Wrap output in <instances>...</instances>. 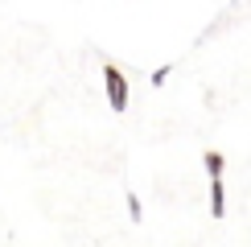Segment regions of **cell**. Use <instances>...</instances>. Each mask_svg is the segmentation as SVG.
Instances as JSON below:
<instances>
[{"label":"cell","instance_id":"cell-3","mask_svg":"<svg viewBox=\"0 0 251 247\" xmlns=\"http://www.w3.org/2000/svg\"><path fill=\"white\" fill-rule=\"evenodd\" d=\"M202 165H206V173H210V181H214V177H223V165H226V161H223V152L210 148V152L202 157Z\"/></svg>","mask_w":251,"mask_h":247},{"label":"cell","instance_id":"cell-1","mask_svg":"<svg viewBox=\"0 0 251 247\" xmlns=\"http://www.w3.org/2000/svg\"><path fill=\"white\" fill-rule=\"evenodd\" d=\"M103 91H107V103H111V111H124L128 107V78H124V70L120 66H103Z\"/></svg>","mask_w":251,"mask_h":247},{"label":"cell","instance_id":"cell-2","mask_svg":"<svg viewBox=\"0 0 251 247\" xmlns=\"http://www.w3.org/2000/svg\"><path fill=\"white\" fill-rule=\"evenodd\" d=\"M210 214H214V219H223V214H226V190H223V177L210 181Z\"/></svg>","mask_w":251,"mask_h":247},{"label":"cell","instance_id":"cell-4","mask_svg":"<svg viewBox=\"0 0 251 247\" xmlns=\"http://www.w3.org/2000/svg\"><path fill=\"white\" fill-rule=\"evenodd\" d=\"M128 219L140 222V198H136V194H128Z\"/></svg>","mask_w":251,"mask_h":247},{"label":"cell","instance_id":"cell-5","mask_svg":"<svg viewBox=\"0 0 251 247\" xmlns=\"http://www.w3.org/2000/svg\"><path fill=\"white\" fill-rule=\"evenodd\" d=\"M169 70H173V66H161V70H152V87H165V82H169Z\"/></svg>","mask_w":251,"mask_h":247}]
</instances>
